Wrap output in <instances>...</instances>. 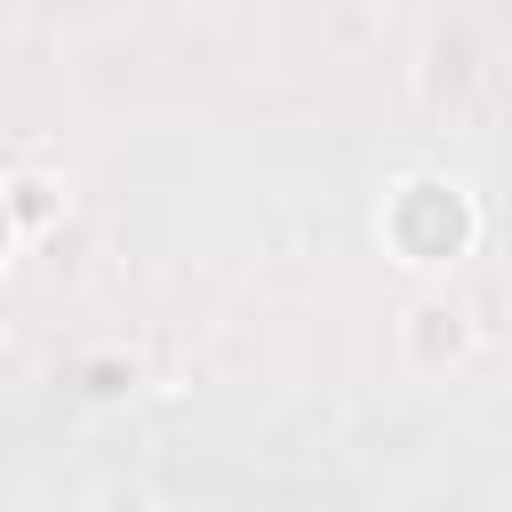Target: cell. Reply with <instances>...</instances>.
I'll list each match as a JSON object with an SVG mask.
<instances>
[{
	"instance_id": "6da1fadb",
	"label": "cell",
	"mask_w": 512,
	"mask_h": 512,
	"mask_svg": "<svg viewBox=\"0 0 512 512\" xmlns=\"http://www.w3.org/2000/svg\"><path fill=\"white\" fill-rule=\"evenodd\" d=\"M400 240H408V256H448V248L464 240V208H456V192L416 184V192L400 200Z\"/></svg>"
},
{
	"instance_id": "7a4b0ae2",
	"label": "cell",
	"mask_w": 512,
	"mask_h": 512,
	"mask_svg": "<svg viewBox=\"0 0 512 512\" xmlns=\"http://www.w3.org/2000/svg\"><path fill=\"white\" fill-rule=\"evenodd\" d=\"M0 240H8V216H0Z\"/></svg>"
}]
</instances>
